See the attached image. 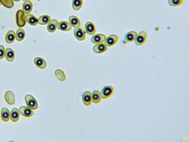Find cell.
Here are the masks:
<instances>
[{
    "label": "cell",
    "instance_id": "6da1fadb",
    "mask_svg": "<svg viewBox=\"0 0 189 142\" xmlns=\"http://www.w3.org/2000/svg\"><path fill=\"white\" fill-rule=\"evenodd\" d=\"M25 101L27 106L30 109L35 110L38 108V102L31 95L27 94L25 97Z\"/></svg>",
    "mask_w": 189,
    "mask_h": 142
},
{
    "label": "cell",
    "instance_id": "7a4b0ae2",
    "mask_svg": "<svg viewBox=\"0 0 189 142\" xmlns=\"http://www.w3.org/2000/svg\"><path fill=\"white\" fill-rule=\"evenodd\" d=\"M16 21L17 26L19 27L24 26L26 23L25 13L22 10L18 11L16 14Z\"/></svg>",
    "mask_w": 189,
    "mask_h": 142
},
{
    "label": "cell",
    "instance_id": "3957f363",
    "mask_svg": "<svg viewBox=\"0 0 189 142\" xmlns=\"http://www.w3.org/2000/svg\"><path fill=\"white\" fill-rule=\"evenodd\" d=\"M148 34L146 31H142L139 33L137 36L135 40L136 45L138 46L142 45L146 42Z\"/></svg>",
    "mask_w": 189,
    "mask_h": 142
},
{
    "label": "cell",
    "instance_id": "277c9868",
    "mask_svg": "<svg viewBox=\"0 0 189 142\" xmlns=\"http://www.w3.org/2000/svg\"><path fill=\"white\" fill-rule=\"evenodd\" d=\"M114 88L111 86H107L104 87L101 90V97L103 99H107L109 98L113 94L114 92Z\"/></svg>",
    "mask_w": 189,
    "mask_h": 142
},
{
    "label": "cell",
    "instance_id": "5b68a950",
    "mask_svg": "<svg viewBox=\"0 0 189 142\" xmlns=\"http://www.w3.org/2000/svg\"><path fill=\"white\" fill-rule=\"evenodd\" d=\"M119 37L115 35H111L106 37L105 44L108 47H111L114 46L117 43L119 40Z\"/></svg>",
    "mask_w": 189,
    "mask_h": 142
},
{
    "label": "cell",
    "instance_id": "8992f818",
    "mask_svg": "<svg viewBox=\"0 0 189 142\" xmlns=\"http://www.w3.org/2000/svg\"><path fill=\"white\" fill-rule=\"evenodd\" d=\"M19 112L23 117L26 118H30L34 115V112L32 110L30 109L26 106L21 107L19 109Z\"/></svg>",
    "mask_w": 189,
    "mask_h": 142
},
{
    "label": "cell",
    "instance_id": "52a82bcc",
    "mask_svg": "<svg viewBox=\"0 0 189 142\" xmlns=\"http://www.w3.org/2000/svg\"><path fill=\"white\" fill-rule=\"evenodd\" d=\"M93 50L94 53L97 54H100L106 52L108 50V47L105 43H98L94 45Z\"/></svg>",
    "mask_w": 189,
    "mask_h": 142
},
{
    "label": "cell",
    "instance_id": "ba28073f",
    "mask_svg": "<svg viewBox=\"0 0 189 142\" xmlns=\"http://www.w3.org/2000/svg\"><path fill=\"white\" fill-rule=\"evenodd\" d=\"M74 33L75 37L79 41H83L85 39L86 33L82 29L76 28L74 30Z\"/></svg>",
    "mask_w": 189,
    "mask_h": 142
},
{
    "label": "cell",
    "instance_id": "9c48e42d",
    "mask_svg": "<svg viewBox=\"0 0 189 142\" xmlns=\"http://www.w3.org/2000/svg\"><path fill=\"white\" fill-rule=\"evenodd\" d=\"M5 98L6 102L9 105H12L15 103V96L13 92L11 91H7L6 92Z\"/></svg>",
    "mask_w": 189,
    "mask_h": 142
},
{
    "label": "cell",
    "instance_id": "30bf717a",
    "mask_svg": "<svg viewBox=\"0 0 189 142\" xmlns=\"http://www.w3.org/2000/svg\"><path fill=\"white\" fill-rule=\"evenodd\" d=\"M58 28L60 31H68L72 29V26L70 23L67 21H62L58 23Z\"/></svg>",
    "mask_w": 189,
    "mask_h": 142
},
{
    "label": "cell",
    "instance_id": "8fae6325",
    "mask_svg": "<svg viewBox=\"0 0 189 142\" xmlns=\"http://www.w3.org/2000/svg\"><path fill=\"white\" fill-rule=\"evenodd\" d=\"M70 25L75 28H78L81 25V22L79 19L76 16L72 15L69 18Z\"/></svg>",
    "mask_w": 189,
    "mask_h": 142
},
{
    "label": "cell",
    "instance_id": "7c38bea8",
    "mask_svg": "<svg viewBox=\"0 0 189 142\" xmlns=\"http://www.w3.org/2000/svg\"><path fill=\"white\" fill-rule=\"evenodd\" d=\"M86 33L90 35H93L96 33V28L94 24L90 21L86 22L85 26Z\"/></svg>",
    "mask_w": 189,
    "mask_h": 142
},
{
    "label": "cell",
    "instance_id": "4fadbf2b",
    "mask_svg": "<svg viewBox=\"0 0 189 142\" xmlns=\"http://www.w3.org/2000/svg\"><path fill=\"white\" fill-rule=\"evenodd\" d=\"M82 101L86 106H90L91 105L92 102V95L90 91L85 92L83 94L82 97Z\"/></svg>",
    "mask_w": 189,
    "mask_h": 142
},
{
    "label": "cell",
    "instance_id": "5bb4252c",
    "mask_svg": "<svg viewBox=\"0 0 189 142\" xmlns=\"http://www.w3.org/2000/svg\"><path fill=\"white\" fill-rule=\"evenodd\" d=\"M106 36L102 34H96L91 37V41L94 44L103 43L105 41Z\"/></svg>",
    "mask_w": 189,
    "mask_h": 142
},
{
    "label": "cell",
    "instance_id": "9a60e30c",
    "mask_svg": "<svg viewBox=\"0 0 189 142\" xmlns=\"http://www.w3.org/2000/svg\"><path fill=\"white\" fill-rule=\"evenodd\" d=\"M34 62L36 66L39 68L44 69L47 67V63L44 59L37 57L34 59Z\"/></svg>",
    "mask_w": 189,
    "mask_h": 142
},
{
    "label": "cell",
    "instance_id": "2e32d148",
    "mask_svg": "<svg viewBox=\"0 0 189 142\" xmlns=\"http://www.w3.org/2000/svg\"><path fill=\"white\" fill-rule=\"evenodd\" d=\"M33 5L30 1H25L23 5V11L25 14H29L32 11Z\"/></svg>",
    "mask_w": 189,
    "mask_h": 142
},
{
    "label": "cell",
    "instance_id": "e0dca14e",
    "mask_svg": "<svg viewBox=\"0 0 189 142\" xmlns=\"http://www.w3.org/2000/svg\"><path fill=\"white\" fill-rule=\"evenodd\" d=\"M58 21L56 19H53L51 20L47 26L48 32L51 33L54 32L58 28Z\"/></svg>",
    "mask_w": 189,
    "mask_h": 142
},
{
    "label": "cell",
    "instance_id": "ac0fdd59",
    "mask_svg": "<svg viewBox=\"0 0 189 142\" xmlns=\"http://www.w3.org/2000/svg\"><path fill=\"white\" fill-rule=\"evenodd\" d=\"M5 56L8 62H13L15 58V53L13 49L10 48L6 49Z\"/></svg>",
    "mask_w": 189,
    "mask_h": 142
},
{
    "label": "cell",
    "instance_id": "d6986e66",
    "mask_svg": "<svg viewBox=\"0 0 189 142\" xmlns=\"http://www.w3.org/2000/svg\"><path fill=\"white\" fill-rule=\"evenodd\" d=\"M1 118L2 121L5 122L8 121L10 119V112L7 108H2L1 111Z\"/></svg>",
    "mask_w": 189,
    "mask_h": 142
},
{
    "label": "cell",
    "instance_id": "ffe728a7",
    "mask_svg": "<svg viewBox=\"0 0 189 142\" xmlns=\"http://www.w3.org/2000/svg\"><path fill=\"white\" fill-rule=\"evenodd\" d=\"M137 33L134 31H130L126 34L125 40L127 42H132L135 41L137 37Z\"/></svg>",
    "mask_w": 189,
    "mask_h": 142
},
{
    "label": "cell",
    "instance_id": "44dd1931",
    "mask_svg": "<svg viewBox=\"0 0 189 142\" xmlns=\"http://www.w3.org/2000/svg\"><path fill=\"white\" fill-rule=\"evenodd\" d=\"M16 39L15 33L13 30L8 31L5 36V41L8 44H10L15 41Z\"/></svg>",
    "mask_w": 189,
    "mask_h": 142
},
{
    "label": "cell",
    "instance_id": "7402d4cb",
    "mask_svg": "<svg viewBox=\"0 0 189 142\" xmlns=\"http://www.w3.org/2000/svg\"><path fill=\"white\" fill-rule=\"evenodd\" d=\"M20 117V112L16 108H13L10 114V118L12 121L16 123L18 121Z\"/></svg>",
    "mask_w": 189,
    "mask_h": 142
},
{
    "label": "cell",
    "instance_id": "603a6c76",
    "mask_svg": "<svg viewBox=\"0 0 189 142\" xmlns=\"http://www.w3.org/2000/svg\"><path fill=\"white\" fill-rule=\"evenodd\" d=\"M25 20L29 24L33 26H36L38 23V19L35 16L31 14H29L26 15Z\"/></svg>",
    "mask_w": 189,
    "mask_h": 142
},
{
    "label": "cell",
    "instance_id": "cb8c5ba5",
    "mask_svg": "<svg viewBox=\"0 0 189 142\" xmlns=\"http://www.w3.org/2000/svg\"><path fill=\"white\" fill-rule=\"evenodd\" d=\"M51 18L48 15H43L38 19V23L40 25H46L50 22Z\"/></svg>",
    "mask_w": 189,
    "mask_h": 142
},
{
    "label": "cell",
    "instance_id": "d4e9b609",
    "mask_svg": "<svg viewBox=\"0 0 189 142\" xmlns=\"http://www.w3.org/2000/svg\"><path fill=\"white\" fill-rule=\"evenodd\" d=\"M92 101L94 103H99L101 100V97L100 92L98 90H94L92 94Z\"/></svg>",
    "mask_w": 189,
    "mask_h": 142
},
{
    "label": "cell",
    "instance_id": "484cf974",
    "mask_svg": "<svg viewBox=\"0 0 189 142\" xmlns=\"http://www.w3.org/2000/svg\"><path fill=\"white\" fill-rule=\"evenodd\" d=\"M16 39L17 41H22L25 39V33L24 30L21 28L18 29L15 34Z\"/></svg>",
    "mask_w": 189,
    "mask_h": 142
},
{
    "label": "cell",
    "instance_id": "4316f807",
    "mask_svg": "<svg viewBox=\"0 0 189 142\" xmlns=\"http://www.w3.org/2000/svg\"><path fill=\"white\" fill-rule=\"evenodd\" d=\"M55 75L59 80L64 82L66 79V76L64 72L62 70L58 69L55 71Z\"/></svg>",
    "mask_w": 189,
    "mask_h": 142
},
{
    "label": "cell",
    "instance_id": "83f0119b",
    "mask_svg": "<svg viewBox=\"0 0 189 142\" xmlns=\"http://www.w3.org/2000/svg\"><path fill=\"white\" fill-rule=\"evenodd\" d=\"M83 0H73L72 7L75 11L79 10L82 7Z\"/></svg>",
    "mask_w": 189,
    "mask_h": 142
},
{
    "label": "cell",
    "instance_id": "f1b7e54d",
    "mask_svg": "<svg viewBox=\"0 0 189 142\" xmlns=\"http://www.w3.org/2000/svg\"><path fill=\"white\" fill-rule=\"evenodd\" d=\"M0 2L4 7L9 9L12 8L14 5L13 0H0Z\"/></svg>",
    "mask_w": 189,
    "mask_h": 142
},
{
    "label": "cell",
    "instance_id": "f546056e",
    "mask_svg": "<svg viewBox=\"0 0 189 142\" xmlns=\"http://www.w3.org/2000/svg\"><path fill=\"white\" fill-rule=\"evenodd\" d=\"M184 0H168V5L171 7H177L184 2Z\"/></svg>",
    "mask_w": 189,
    "mask_h": 142
},
{
    "label": "cell",
    "instance_id": "4dcf8cb0",
    "mask_svg": "<svg viewBox=\"0 0 189 142\" xmlns=\"http://www.w3.org/2000/svg\"><path fill=\"white\" fill-rule=\"evenodd\" d=\"M5 50L4 47L3 45H0V59L4 58Z\"/></svg>",
    "mask_w": 189,
    "mask_h": 142
},
{
    "label": "cell",
    "instance_id": "1f68e13d",
    "mask_svg": "<svg viewBox=\"0 0 189 142\" xmlns=\"http://www.w3.org/2000/svg\"><path fill=\"white\" fill-rule=\"evenodd\" d=\"M13 1L16 2H19L21 0H13Z\"/></svg>",
    "mask_w": 189,
    "mask_h": 142
},
{
    "label": "cell",
    "instance_id": "d6a6232c",
    "mask_svg": "<svg viewBox=\"0 0 189 142\" xmlns=\"http://www.w3.org/2000/svg\"><path fill=\"white\" fill-rule=\"evenodd\" d=\"M22 1H28V0H22Z\"/></svg>",
    "mask_w": 189,
    "mask_h": 142
},
{
    "label": "cell",
    "instance_id": "836d02e7",
    "mask_svg": "<svg viewBox=\"0 0 189 142\" xmlns=\"http://www.w3.org/2000/svg\"><path fill=\"white\" fill-rule=\"evenodd\" d=\"M1 2H0V7H1Z\"/></svg>",
    "mask_w": 189,
    "mask_h": 142
},
{
    "label": "cell",
    "instance_id": "e575fe53",
    "mask_svg": "<svg viewBox=\"0 0 189 142\" xmlns=\"http://www.w3.org/2000/svg\"><path fill=\"white\" fill-rule=\"evenodd\" d=\"M37 1H41V0H37Z\"/></svg>",
    "mask_w": 189,
    "mask_h": 142
}]
</instances>
